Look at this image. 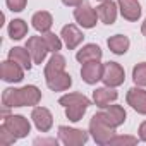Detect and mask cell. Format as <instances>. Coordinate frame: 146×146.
<instances>
[{
    "label": "cell",
    "instance_id": "1",
    "mask_svg": "<svg viewBox=\"0 0 146 146\" xmlns=\"http://www.w3.org/2000/svg\"><path fill=\"white\" fill-rule=\"evenodd\" d=\"M41 102V91L35 84L23 88H7L2 93V105L5 108L16 107H36Z\"/></svg>",
    "mask_w": 146,
    "mask_h": 146
},
{
    "label": "cell",
    "instance_id": "2",
    "mask_svg": "<svg viewBox=\"0 0 146 146\" xmlns=\"http://www.w3.org/2000/svg\"><path fill=\"white\" fill-rule=\"evenodd\" d=\"M58 105L65 108V117L70 122H79L86 113V110L90 108L91 102L83 93H67L58 98Z\"/></svg>",
    "mask_w": 146,
    "mask_h": 146
},
{
    "label": "cell",
    "instance_id": "3",
    "mask_svg": "<svg viewBox=\"0 0 146 146\" xmlns=\"http://www.w3.org/2000/svg\"><path fill=\"white\" fill-rule=\"evenodd\" d=\"M90 134H91V137L95 139L96 144L105 146V144H108L110 139L115 136V127H112V125L105 120L103 113L98 112V113H95V115L91 117V120H90Z\"/></svg>",
    "mask_w": 146,
    "mask_h": 146
},
{
    "label": "cell",
    "instance_id": "4",
    "mask_svg": "<svg viewBox=\"0 0 146 146\" xmlns=\"http://www.w3.org/2000/svg\"><path fill=\"white\" fill-rule=\"evenodd\" d=\"M58 139L65 146H83L88 143L90 134L83 129L69 127V125H60L58 127Z\"/></svg>",
    "mask_w": 146,
    "mask_h": 146
},
{
    "label": "cell",
    "instance_id": "5",
    "mask_svg": "<svg viewBox=\"0 0 146 146\" xmlns=\"http://www.w3.org/2000/svg\"><path fill=\"white\" fill-rule=\"evenodd\" d=\"M102 81H103L105 86H110V88H117V86L124 84V81H125L124 67L120 64H117V62H107Z\"/></svg>",
    "mask_w": 146,
    "mask_h": 146
},
{
    "label": "cell",
    "instance_id": "6",
    "mask_svg": "<svg viewBox=\"0 0 146 146\" xmlns=\"http://www.w3.org/2000/svg\"><path fill=\"white\" fill-rule=\"evenodd\" d=\"M74 19L79 26H83L84 29H91L96 26V21H98V12L88 4V2H83L81 5H78L74 9Z\"/></svg>",
    "mask_w": 146,
    "mask_h": 146
},
{
    "label": "cell",
    "instance_id": "7",
    "mask_svg": "<svg viewBox=\"0 0 146 146\" xmlns=\"http://www.w3.org/2000/svg\"><path fill=\"white\" fill-rule=\"evenodd\" d=\"M4 125H5L17 139L26 137V136L29 134V131H31V124H29V120H28L24 115H5Z\"/></svg>",
    "mask_w": 146,
    "mask_h": 146
},
{
    "label": "cell",
    "instance_id": "8",
    "mask_svg": "<svg viewBox=\"0 0 146 146\" xmlns=\"http://www.w3.org/2000/svg\"><path fill=\"white\" fill-rule=\"evenodd\" d=\"M103 70H105V64H102L100 60H91L83 64L81 78L86 84H96L98 81L103 79Z\"/></svg>",
    "mask_w": 146,
    "mask_h": 146
},
{
    "label": "cell",
    "instance_id": "9",
    "mask_svg": "<svg viewBox=\"0 0 146 146\" xmlns=\"http://www.w3.org/2000/svg\"><path fill=\"white\" fill-rule=\"evenodd\" d=\"M0 76L5 83H21L24 79V67L9 58L0 65Z\"/></svg>",
    "mask_w": 146,
    "mask_h": 146
},
{
    "label": "cell",
    "instance_id": "10",
    "mask_svg": "<svg viewBox=\"0 0 146 146\" xmlns=\"http://www.w3.org/2000/svg\"><path fill=\"white\" fill-rule=\"evenodd\" d=\"M31 119H33L35 127H36L40 132H48V131L53 127L52 112H50L48 108H45V107H33Z\"/></svg>",
    "mask_w": 146,
    "mask_h": 146
},
{
    "label": "cell",
    "instance_id": "11",
    "mask_svg": "<svg viewBox=\"0 0 146 146\" xmlns=\"http://www.w3.org/2000/svg\"><path fill=\"white\" fill-rule=\"evenodd\" d=\"M26 48L29 50V53L33 57V62L41 65V62L45 60V57L48 53V46H46L43 36H29L28 41H26Z\"/></svg>",
    "mask_w": 146,
    "mask_h": 146
},
{
    "label": "cell",
    "instance_id": "12",
    "mask_svg": "<svg viewBox=\"0 0 146 146\" xmlns=\"http://www.w3.org/2000/svg\"><path fill=\"white\" fill-rule=\"evenodd\" d=\"M60 38L64 40V43H65V46L69 50H74L83 43L84 35L76 24H65L62 28V31H60Z\"/></svg>",
    "mask_w": 146,
    "mask_h": 146
},
{
    "label": "cell",
    "instance_id": "13",
    "mask_svg": "<svg viewBox=\"0 0 146 146\" xmlns=\"http://www.w3.org/2000/svg\"><path fill=\"white\" fill-rule=\"evenodd\" d=\"M125 100L132 110H136L141 115H146V90H143L141 86H134L127 91Z\"/></svg>",
    "mask_w": 146,
    "mask_h": 146
},
{
    "label": "cell",
    "instance_id": "14",
    "mask_svg": "<svg viewBox=\"0 0 146 146\" xmlns=\"http://www.w3.org/2000/svg\"><path fill=\"white\" fill-rule=\"evenodd\" d=\"M119 98V93L115 91V88L110 86H103V88H96L93 91V102L98 108H107L110 103H113Z\"/></svg>",
    "mask_w": 146,
    "mask_h": 146
},
{
    "label": "cell",
    "instance_id": "15",
    "mask_svg": "<svg viewBox=\"0 0 146 146\" xmlns=\"http://www.w3.org/2000/svg\"><path fill=\"white\" fill-rule=\"evenodd\" d=\"M117 5L124 19L136 23L141 17V4L137 0H117Z\"/></svg>",
    "mask_w": 146,
    "mask_h": 146
},
{
    "label": "cell",
    "instance_id": "16",
    "mask_svg": "<svg viewBox=\"0 0 146 146\" xmlns=\"http://www.w3.org/2000/svg\"><path fill=\"white\" fill-rule=\"evenodd\" d=\"M96 12H98V19L103 24H113L117 21L119 5L115 2H112V0H105V2H102L96 7Z\"/></svg>",
    "mask_w": 146,
    "mask_h": 146
},
{
    "label": "cell",
    "instance_id": "17",
    "mask_svg": "<svg viewBox=\"0 0 146 146\" xmlns=\"http://www.w3.org/2000/svg\"><path fill=\"white\" fill-rule=\"evenodd\" d=\"M102 113H103L105 120H107L112 127H115V129L120 127V125L125 122V117H127L124 107H120V105H108L107 108L102 110Z\"/></svg>",
    "mask_w": 146,
    "mask_h": 146
},
{
    "label": "cell",
    "instance_id": "18",
    "mask_svg": "<svg viewBox=\"0 0 146 146\" xmlns=\"http://www.w3.org/2000/svg\"><path fill=\"white\" fill-rule=\"evenodd\" d=\"M9 58L17 62L19 65H23L24 70H29L33 67V64H35L33 57H31V53H29V50L26 46H14V48H11L9 50Z\"/></svg>",
    "mask_w": 146,
    "mask_h": 146
},
{
    "label": "cell",
    "instance_id": "19",
    "mask_svg": "<svg viewBox=\"0 0 146 146\" xmlns=\"http://www.w3.org/2000/svg\"><path fill=\"white\" fill-rule=\"evenodd\" d=\"M103 57V52L98 45L95 43H88L84 45L78 53H76V58L79 64H86V62H91V60H102Z\"/></svg>",
    "mask_w": 146,
    "mask_h": 146
},
{
    "label": "cell",
    "instance_id": "20",
    "mask_svg": "<svg viewBox=\"0 0 146 146\" xmlns=\"http://www.w3.org/2000/svg\"><path fill=\"white\" fill-rule=\"evenodd\" d=\"M31 23H33V28L38 31V33H48L53 26V17L50 12L46 11H40V12H35L33 17H31Z\"/></svg>",
    "mask_w": 146,
    "mask_h": 146
},
{
    "label": "cell",
    "instance_id": "21",
    "mask_svg": "<svg viewBox=\"0 0 146 146\" xmlns=\"http://www.w3.org/2000/svg\"><path fill=\"white\" fill-rule=\"evenodd\" d=\"M64 70H65V57L57 52V53H53L50 57V60L45 65V81L53 78L55 74H58V72H64Z\"/></svg>",
    "mask_w": 146,
    "mask_h": 146
},
{
    "label": "cell",
    "instance_id": "22",
    "mask_svg": "<svg viewBox=\"0 0 146 146\" xmlns=\"http://www.w3.org/2000/svg\"><path fill=\"white\" fill-rule=\"evenodd\" d=\"M46 86L52 90V91H65L72 86V78L70 74H67V72H58V74H55L53 78L46 79Z\"/></svg>",
    "mask_w": 146,
    "mask_h": 146
},
{
    "label": "cell",
    "instance_id": "23",
    "mask_svg": "<svg viewBox=\"0 0 146 146\" xmlns=\"http://www.w3.org/2000/svg\"><path fill=\"white\" fill-rule=\"evenodd\" d=\"M107 45H108L110 52H113L115 55H124V53L129 50L131 41H129V38L124 36V35H113V36H110V38L107 40Z\"/></svg>",
    "mask_w": 146,
    "mask_h": 146
},
{
    "label": "cell",
    "instance_id": "24",
    "mask_svg": "<svg viewBox=\"0 0 146 146\" xmlns=\"http://www.w3.org/2000/svg\"><path fill=\"white\" fill-rule=\"evenodd\" d=\"M7 31H9V36H11L12 40L19 41V40H23V38L28 35V24H26V21H23V19H12V21L9 23Z\"/></svg>",
    "mask_w": 146,
    "mask_h": 146
},
{
    "label": "cell",
    "instance_id": "25",
    "mask_svg": "<svg viewBox=\"0 0 146 146\" xmlns=\"http://www.w3.org/2000/svg\"><path fill=\"white\" fill-rule=\"evenodd\" d=\"M132 81L136 86L146 88V62H139L132 69Z\"/></svg>",
    "mask_w": 146,
    "mask_h": 146
},
{
    "label": "cell",
    "instance_id": "26",
    "mask_svg": "<svg viewBox=\"0 0 146 146\" xmlns=\"http://www.w3.org/2000/svg\"><path fill=\"white\" fill-rule=\"evenodd\" d=\"M43 40H45V43H46V46H48V52H52V53H57V52L62 48V40H60V36H57V35L52 33V31L43 33Z\"/></svg>",
    "mask_w": 146,
    "mask_h": 146
},
{
    "label": "cell",
    "instance_id": "27",
    "mask_svg": "<svg viewBox=\"0 0 146 146\" xmlns=\"http://www.w3.org/2000/svg\"><path fill=\"white\" fill-rule=\"evenodd\" d=\"M110 146H134V144H137V137H134V136H113L112 139H110V143H108Z\"/></svg>",
    "mask_w": 146,
    "mask_h": 146
},
{
    "label": "cell",
    "instance_id": "28",
    "mask_svg": "<svg viewBox=\"0 0 146 146\" xmlns=\"http://www.w3.org/2000/svg\"><path fill=\"white\" fill-rule=\"evenodd\" d=\"M17 141V137L2 124V125H0V144H2V146H11V144H14Z\"/></svg>",
    "mask_w": 146,
    "mask_h": 146
},
{
    "label": "cell",
    "instance_id": "29",
    "mask_svg": "<svg viewBox=\"0 0 146 146\" xmlns=\"http://www.w3.org/2000/svg\"><path fill=\"white\" fill-rule=\"evenodd\" d=\"M5 4L12 12H23L26 9L28 0H5Z\"/></svg>",
    "mask_w": 146,
    "mask_h": 146
},
{
    "label": "cell",
    "instance_id": "30",
    "mask_svg": "<svg viewBox=\"0 0 146 146\" xmlns=\"http://www.w3.org/2000/svg\"><path fill=\"white\" fill-rule=\"evenodd\" d=\"M137 136H139V141H144L146 143V120L141 122V125L137 129Z\"/></svg>",
    "mask_w": 146,
    "mask_h": 146
},
{
    "label": "cell",
    "instance_id": "31",
    "mask_svg": "<svg viewBox=\"0 0 146 146\" xmlns=\"http://www.w3.org/2000/svg\"><path fill=\"white\" fill-rule=\"evenodd\" d=\"M84 2V0H62V4L67 5V7H78Z\"/></svg>",
    "mask_w": 146,
    "mask_h": 146
},
{
    "label": "cell",
    "instance_id": "32",
    "mask_svg": "<svg viewBox=\"0 0 146 146\" xmlns=\"http://www.w3.org/2000/svg\"><path fill=\"white\" fill-rule=\"evenodd\" d=\"M58 141H60V139H36L35 144H55V146H57Z\"/></svg>",
    "mask_w": 146,
    "mask_h": 146
},
{
    "label": "cell",
    "instance_id": "33",
    "mask_svg": "<svg viewBox=\"0 0 146 146\" xmlns=\"http://www.w3.org/2000/svg\"><path fill=\"white\" fill-rule=\"evenodd\" d=\"M141 33L146 36V19H144V23H143V26H141Z\"/></svg>",
    "mask_w": 146,
    "mask_h": 146
},
{
    "label": "cell",
    "instance_id": "34",
    "mask_svg": "<svg viewBox=\"0 0 146 146\" xmlns=\"http://www.w3.org/2000/svg\"><path fill=\"white\" fill-rule=\"evenodd\" d=\"M98 2H105V0H98Z\"/></svg>",
    "mask_w": 146,
    "mask_h": 146
}]
</instances>
